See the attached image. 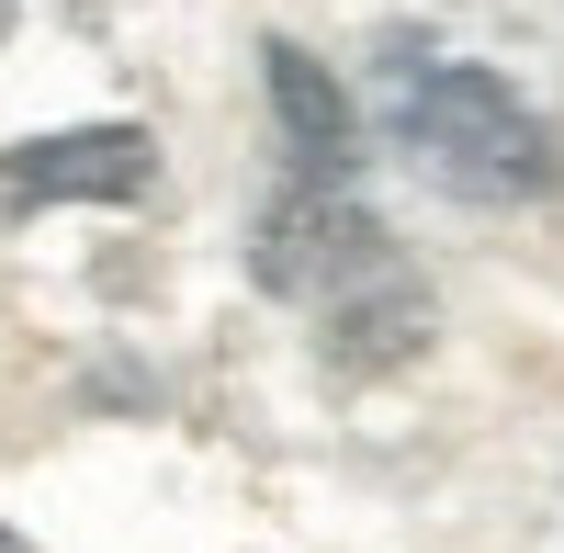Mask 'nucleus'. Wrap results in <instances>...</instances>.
<instances>
[{
	"mask_svg": "<svg viewBox=\"0 0 564 553\" xmlns=\"http://www.w3.org/2000/svg\"><path fill=\"white\" fill-rule=\"evenodd\" d=\"M384 124L452 204H553L564 193V135L497 68L430 57L417 34L384 45Z\"/></svg>",
	"mask_w": 564,
	"mask_h": 553,
	"instance_id": "obj_1",
	"label": "nucleus"
},
{
	"mask_svg": "<svg viewBox=\"0 0 564 553\" xmlns=\"http://www.w3.org/2000/svg\"><path fill=\"white\" fill-rule=\"evenodd\" d=\"M249 271H260V294H282V305H339L361 283H384L395 249H384V226H372L339 181H305V193H282L260 215Z\"/></svg>",
	"mask_w": 564,
	"mask_h": 553,
	"instance_id": "obj_2",
	"label": "nucleus"
},
{
	"mask_svg": "<svg viewBox=\"0 0 564 553\" xmlns=\"http://www.w3.org/2000/svg\"><path fill=\"white\" fill-rule=\"evenodd\" d=\"M148 181H159L148 124H57L0 148V204H135Z\"/></svg>",
	"mask_w": 564,
	"mask_h": 553,
	"instance_id": "obj_3",
	"label": "nucleus"
},
{
	"mask_svg": "<svg viewBox=\"0 0 564 553\" xmlns=\"http://www.w3.org/2000/svg\"><path fill=\"white\" fill-rule=\"evenodd\" d=\"M260 90H271V124H282V148L305 159V181H350L361 113H350V90L327 79V57H305L294 34H271L260 45Z\"/></svg>",
	"mask_w": 564,
	"mask_h": 553,
	"instance_id": "obj_4",
	"label": "nucleus"
},
{
	"mask_svg": "<svg viewBox=\"0 0 564 553\" xmlns=\"http://www.w3.org/2000/svg\"><path fill=\"white\" fill-rule=\"evenodd\" d=\"M316 350L339 384H372V373H406L417 350H430V294L406 283V260L384 271V283H361L339 305H316Z\"/></svg>",
	"mask_w": 564,
	"mask_h": 553,
	"instance_id": "obj_5",
	"label": "nucleus"
},
{
	"mask_svg": "<svg viewBox=\"0 0 564 553\" xmlns=\"http://www.w3.org/2000/svg\"><path fill=\"white\" fill-rule=\"evenodd\" d=\"M0 553H34V542H23V531H12V520H0Z\"/></svg>",
	"mask_w": 564,
	"mask_h": 553,
	"instance_id": "obj_6",
	"label": "nucleus"
},
{
	"mask_svg": "<svg viewBox=\"0 0 564 553\" xmlns=\"http://www.w3.org/2000/svg\"><path fill=\"white\" fill-rule=\"evenodd\" d=\"M0 34H12V0H0Z\"/></svg>",
	"mask_w": 564,
	"mask_h": 553,
	"instance_id": "obj_7",
	"label": "nucleus"
}]
</instances>
